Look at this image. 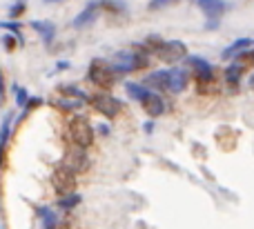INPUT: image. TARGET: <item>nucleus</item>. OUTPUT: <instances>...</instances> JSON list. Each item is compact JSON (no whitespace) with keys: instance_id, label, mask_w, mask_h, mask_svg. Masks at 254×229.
I'll return each instance as SVG.
<instances>
[{"instance_id":"1","label":"nucleus","mask_w":254,"mask_h":229,"mask_svg":"<svg viewBox=\"0 0 254 229\" xmlns=\"http://www.w3.org/2000/svg\"><path fill=\"white\" fill-rule=\"evenodd\" d=\"M116 76H119V74H116V71H114V67H112L110 62L101 60V58H96V60H92V62H89L87 78L92 80L94 85H98V87H103V89H110L112 85H114Z\"/></svg>"},{"instance_id":"2","label":"nucleus","mask_w":254,"mask_h":229,"mask_svg":"<svg viewBox=\"0 0 254 229\" xmlns=\"http://www.w3.org/2000/svg\"><path fill=\"white\" fill-rule=\"evenodd\" d=\"M69 138L76 147L87 149V147H92V142H94V127L83 118V116H74V118H69Z\"/></svg>"},{"instance_id":"3","label":"nucleus","mask_w":254,"mask_h":229,"mask_svg":"<svg viewBox=\"0 0 254 229\" xmlns=\"http://www.w3.org/2000/svg\"><path fill=\"white\" fill-rule=\"evenodd\" d=\"M87 102L98 111V114L107 116V118L119 116L121 109H123V105H121L119 98L110 96V93H92V96H87Z\"/></svg>"},{"instance_id":"4","label":"nucleus","mask_w":254,"mask_h":229,"mask_svg":"<svg viewBox=\"0 0 254 229\" xmlns=\"http://www.w3.org/2000/svg\"><path fill=\"white\" fill-rule=\"evenodd\" d=\"M52 185H54V189H56V194H61V196L74 194L76 174L71 172V169H67L65 165H61V167H56L54 174H52Z\"/></svg>"},{"instance_id":"5","label":"nucleus","mask_w":254,"mask_h":229,"mask_svg":"<svg viewBox=\"0 0 254 229\" xmlns=\"http://www.w3.org/2000/svg\"><path fill=\"white\" fill-rule=\"evenodd\" d=\"M156 56L163 62H179L183 58H188V45L183 40H170V43H163V47L156 51Z\"/></svg>"},{"instance_id":"6","label":"nucleus","mask_w":254,"mask_h":229,"mask_svg":"<svg viewBox=\"0 0 254 229\" xmlns=\"http://www.w3.org/2000/svg\"><path fill=\"white\" fill-rule=\"evenodd\" d=\"M63 165H65L67 169H71L74 174H80V172H87L89 158H87V154H85L83 147H76V149H69L65 154V158H63Z\"/></svg>"},{"instance_id":"7","label":"nucleus","mask_w":254,"mask_h":229,"mask_svg":"<svg viewBox=\"0 0 254 229\" xmlns=\"http://www.w3.org/2000/svg\"><path fill=\"white\" fill-rule=\"evenodd\" d=\"M188 65L196 74V83H210V80H214V67L203 56H188Z\"/></svg>"},{"instance_id":"8","label":"nucleus","mask_w":254,"mask_h":229,"mask_svg":"<svg viewBox=\"0 0 254 229\" xmlns=\"http://www.w3.org/2000/svg\"><path fill=\"white\" fill-rule=\"evenodd\" d=\"M98 13H101V2H98V0H92V2H89L87 7L71 20V27H74V29H83V27L92 25V22L96 20Z\"/></svg>"},{"instance_id":"9","label":"nucleus","mask_w":254,"mask_h":229,"mask_svg":"<svg viewBox=\"0 0 254 229\" xmlns=\"http://www.w3.org/2000/svg\"><path fill=\"white\" fill-rule=\"evenodd\" d=\"M196 4L207 18H221L230 9V2L225 0H196Z\"/></svg>"},{"instance_id":"10","label":"nucleus","mask_w":254,"mask_h":229,"mask_svg":"<svg viewBox=\"0 0 254 229\" xmlns=\"http://www.w3.org/2000/svg\"><path fill=\"white\" fill-rule=\"evenodd\" d=\"M145 87L147 89H156V92H163V89H170V71H152L149 76H145Z\"/></svg>"},{"instance_id":"11","label":"nucleus","mask_w":254,"mask_h":229,"mask_svg":"<svg viewBox=\"0 0 254 229\" xmlns=\"http://www.w3.org/2000/svg\"><path fill=\"white\" fill-rule=\"evenodd\" d=\"M143 107L147 111V116H152V118H156V116H161L165 111V102H163V98L158 93H149L143 100Z\"/></svg>"},{"instance_id":"12","label":"nucleus","mask_w":254,"mask_h":229,"mask_svg":"<svg viewBox=\"0 0 254 229\" xmlns=\"http://www.w3.org/2000/svg\"><path fill=\"white\" fill-rule=\"evenodd\" d=\"M252 45H254L252 38H239V40H234V43L230 45L228 49H223V58H225V60H232V58H237L241 51L250 49Z\"/></svg>"},{"instance_id":"13","label":"nucleus","mask_w":254,"mask_h":229,"mask_svg":"<svg viewBox=\"0 0 254 229\" xmlns=\"http://www.w3.org/2000/svg\"><path fill=\"white\" fill-rule=\"evenodd\" d=\"M188 87V74L183 69H172L170 71V92L181 93Z\"/></svg>"},{"instance_id":"14","label":"nucleus","mask_w":254,"mask_h":229,"mask_svg":"<svg viewBox=\"0 0 254 229\" xmlns=\"http://www.w3.org/2000/svg\"><path fill=\"white\" fill-rule=\"evenodd\" d=\"M11 120H13V114H11V111H9V114L4 116L2 125H0V167H2L4 145H7V140H9V134H11Z\"/></svg>"},{"instance_id":"15","label":"nucleus","mask_w":254,"mask_h":229,"mask_svg":"<svg viewBox=\"0 0 254 229\" xmlns=\"http://www.w3.org/2000/svg\"><path fill=\"white\" fill-rule=\"evenodd\" d=\"M31 27L43 36L45 43H52L54 36H56V27H54V22H49V20H34L31 22Z\"/></svg>"},{"instance_id":"16","label":"nucleus","mask_w":254,"mask_h":229,"mask_svg":"<svg viewBox=\"0 0 254 229\" xmlns=\"http://www.w3.org/2000/svg\"><path fill=\"white\" fill-rule=\"evenodd\" d=\"M125 92H127V96L138 102H143L145 98L149 96V89L145 87V85H136V83H125Z\"/></svg>"},{"instance_id":"17","label":"nucleus","mask_w":254,"mask_h":229,"mask_svg":"<svg viewBox=\"0 0 254 229\" xmlns=\"http://www.w3.org/2000/svg\"><path fill=\"white\" fill-rule=\"evenodd\" d=\"M243 71H246V67L243 65H239L237 60L232 62V65L228 67V69H225V80H228L230 85H234V87H237V83H239V78H241V74Z\"/></svg>"},{"instance_id":"18","label":"nucleus","mask_w":254,"mask_h":229,"mask_svg":"<svg viewBox=\"0 0 254 229\" xmlns=\"http://www.w3.org/2000/svg\"><path fill=\"white\" fill-rule=\"evenodd\" d=\"M38 214H40V216H43V227H45V229H54V225H56V223H58L56 212H52V209L43 207V209H38Z\"/></svg>"},{"instance_id":"19","label":"nucleus","mask_w":254,"mask_h":229,"mask_svg":"<svg viewBox=\"0 0 254 229\" xmlns=\"http://www.w3.org/2000/svg\"><path fill=\"white\" fill-rule=\"evenodd\" d=\"M16 43L22 45V36H16V34L2 36V45H4V49H7V51H13V49H16Z\"/></svg>"},{"instance_id":"20","label":"nucleus","mask_w":254,"mask_h":229,"mask_svg":"<svg viewBox=\"0 0 254 229\" xmlns=\"http://www.w3.org/2000/svg\"><path fill=\"white\" fill-rule=\"evenodd\" d=\"M13 92H16V105L18 107H25L27 105V100H29V93H27V89H22V87H13Z\"/></svg>"},{"instance_id":"21","label":"nucleus","mask_w":254,"mask_h":229,"mask_svg":"<svg viewBox=\"0 0 254 229\" xmlns=\"http://www.w3.org/2000/svg\"><path fill=\"white\" fill-rule=\"evenodd\" d=\"M78 203H80V196L78 194H67L58 205H61L63 209H69V207H74V205H78Z\"/></svg>"},{"instance_id":"22","label":"nucleus","mask_w":254,"mask_h":229,"mask_svg":"<svg viewBox=\"0 0 254 229\" xmlns=\"http://www.w3.org/2000/svg\"><path fill=\"white\" fill-rule=\"evenodd\" d=\"M25 7H27L25 0H16V2L9 7V16H11V18H18L20 13H25Z\"/></svg>"},{"instance_id":"23","label":"nucleus","mask_w":254,"mask_h":229,"mask_svg":"<svg viewBox=\"0 0 254 229\" xmlns=\"http://www.w3.org/2000/svg\"><path fill=\"white\" fill-rule=\"evenodd\" d=\"M61 92L65 93L67 98H74V96H76V98H83V100H85V98H87L83 92H80L78 87H74V85H67V87H63V89H61Z\"/></svg>"},{"instance_id":"24","label":"nucleus","mask_w":254,"mask_h":229,"mask_svg":"<svg viewBox=\"0 0 254 229\" xmlns=\"http://www.w3.org/2000/svg\"><path fill=\"white\" fill-rule=\"evenodd\" d=\"M179 0H149V9L152 11H158V9H165L170 7V4H176Z\"/></svg>"},{"instance_id":"25","label":"nucleus","mask_w":254,"mask_h":229,"mask_svg":"<svg viewBox=\"0 0 254 229\" xmlns=\"http://www.w3.org/2000/svg\"><path fill=\"white\" fill-rule=\"evenodd\" d=\"M101 7H107V11H123L125 2H121V0H107V2H101Z\"/></svg>"},{"instance_id":"26","label":"nucleus","mask_w":254,"mask_h":229,"mask_svg":"<svg viewBox=\"0 0 254 229\" xmlns=\"http://www.w3.org/2000/svg\"><path fill=\"white\" fill-rule=\"evenodd\" d=\"M0 29H7V31H11V34H16V36H22L20 34V25H18V22H4V20H0Z\"/></svg>"},{"instance_id":"27","label":"nucleus","mask_w":254,"mask_h":229,"mask_svg":"<svg viewBox=\"0 0 254 229\" xmlns=\"http://www.w3.org/2000/svg\"><path fill=\"white\" fill-rule=\"evenodd\" d=\"M40 102H43V98H29V100H27V105H25V111H22V116H27L31 109H36Z\"/></svg>"},{"instance_id":"28","label":"nucleus","mask_w":254,"mask_h":229,"mask_svg":"<svg viewBox=\"0 0 254 229\" xmlns=\"http://www.w3.org/2000/svg\"><path fill=\"white\" fill-rule=\"evenodd\" d=\"M96 129H98V132L103 134V136H107V134H110V127H107V125H98Z\"/></svg>"},{"instance_id":"29","label":"nucleus","mask_w":254,"mask_h":229,"mask_svg":"<svg viewBox=\"0 0 254 229\" xmlns=\"http://www.w3.org/2000/svg\"><path fill=\"white\" fill-rule=\"evenodd\" d=\"M67 67H69V62H65V60H63V62H58V65H56V71H65Z\"/></svg>"},{"instance_id":"30","label":"nucleus","mask_w":254,"mask_h":229,"mask_svg":"<svg viewBox=\"0 0 254 229\" xmlns=\"http://www.w3.org/2000/svg\"><path fill=\"white\" fill-rule=\"evenodd\" d=\"M143 129H145V132H147V134H152L154 125H152V123H145V125H143Z\"/></svg>"},{"instance_id":"31","label":"nucleus","mask_w":254,"mask_h":229,"mask_svg":"<svg viewBox=\"0 0 254 229\" xmlns=\"http://www.w3.org/2000/svg\"><path fill=\"white\" fill-rule=\"evenodd\" d=\"M4 102V87H0V105Z\"/></svg>"},{"instance_id":"32","label":"nucleus","mask_w":254,"mask_h":229,"mask_svg":"<svg viewBox=\"0 0 254 229\" xmlns=\"http://www.w3.org/2000/svg\"><path fill=\"white\" fill-rule=\"evenodd\" d=\"M250 87L254 89V74H252V78H250Z\"/></svg>"},{"instance_id":"33","label":"nucleus","mask_w":254,"mask_h":229,"mask_svg":"<svg viewBox=\"0 0 254 229\" xmlns=\"http://www.w3.org/2000/svg\"><path fill=\"white\" fill-rule=\"evenodd\" d=\"M45 2H47V4H49V2H61V0H45Z\"/></svg>"},{"instance_id":"34","label":"nucleus","mask_w":254,"mask_h":229,"mask_svg":"<svg viewBox=\"0 0 254 229\" xmlns=\"http://www.w3.org/2000/svg\"><path fill=\"white\" fill-rule=\"evenodd\" d=\"M0 87H2V74H0Z\"/></svg>"},{"instance_id":"35","label":"nucleus","mask_w":254,"mask_h":229,"mask_svg":"<svg viewBox=\"0 0 254 229\" xmlns=\"http://www.w3.org/2000/svg\"><path fill=\"white\" fill-rule=\"evenodd\" d=\"M194 2H196V0H194Z\"/></svg>"}]
</instances>
